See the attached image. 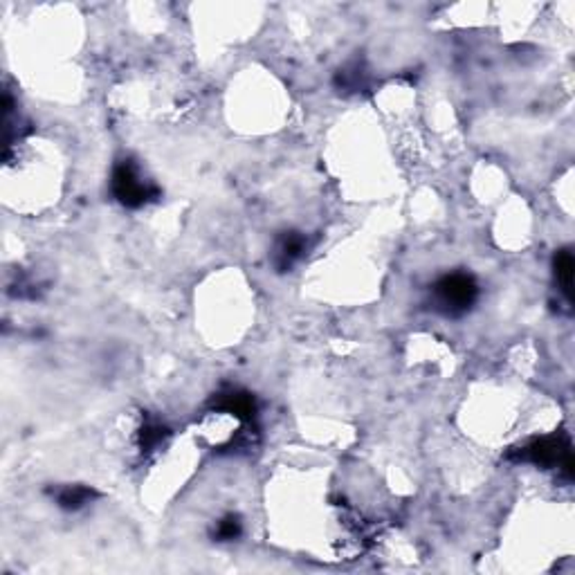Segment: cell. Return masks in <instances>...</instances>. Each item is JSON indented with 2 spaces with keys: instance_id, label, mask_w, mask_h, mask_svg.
<instances>
[{
  "instance_id": "6da1fadb",
  "label": "cell",
  "mask_w": 575,
  "mask_h": 575,
  "mask_svg": "<svg viewBox=\"0 0 575 575\" xmlns=\"http://www.w3.org/2000/svg\"><path fill=\"white\" fill-rule=\"evenodd\" d=\"M478 300V283L468 272L441 276L432 288V306L445 317H461Z\"/></svg>"
},
{
  "instance_id": "7a4b0ae2",
  "label": "cell",
  "mask_w": 575,
  "mask_h": 575,
  "mask_svg": "<svg viewBox=\"0 0 575 575\" xmlns=\"http://www.w3.org/2000/svg\"><path fill=\"white\" fill-rule=\"evenodd\" d=\"M520 461H530L539 468H557V472L564 478L573 477V452L566 436H542L530 441L528 445L517 452Z\"/></svg>"
},
{
  "instance_id": "3957f363",
  "label": "cell",
  "mask_w": 575,
  "mask_h": 575,
  "mask_svg": "<svg viewBox=\"0 0 575 575\" xmlns=\"http://www.w3.org/2000/svg\"><path fill=\"white\" fill-rule=\"evenodd\" d=\"M113 196L120 200L124 207L138 209L142 205H147L148 200H153L157 196V189L153 187V182H148L142 175L140 166L133 160H122L117 162L113 169L111 178Z\"/></svg>"
},
{
  "instance_id": "277c9868",
  "label": "cell",
  "mask_w": 575,
  "mask_h": 575,
  "mask_svg": "<svg viewBox=\"0 0 575 575\" xmlns=\"http://www.w3.org/2000/svg\"><path fill=\"white\" fill-rule=\"evenodd\" d=\"M306 252V239L300 232H285L283 236H279L272 249V263L279 272L291 270Z\"/></svg>"
},
{
  "instance_id": "5b68a950",
  "label": "cell",
  "mask_w": 575,
  "mask_h": 575,
  "mask_svg": "<svg viewBox=\"0 0 575 575\" xmlns=\"http://www.w3.org/2000/svg\"><path fill=\"white\" fill-rule=\"evenodd\" d=\"M553 267H555V281L560 292L564 295V300L569 301L573 300V254L569 249H560L555 254V261H553Z\"/></svg>"
},
{
  "instance_id": "8992f818",
  "label": "cell",
  "mask_w": 575,
  "mask_h": 575,
  "mask_svg": "<svg viewBox=\"0 0 575 575\" xmlns=\"http://www.w3.org/2000/svg\"><path fill=\"white\" fill-rule=\"evenodd\" d=\"M92 490L83 488V486H65L56 493V503H59L63 511H79V508L86 506L92 499Z\"/></svg>"
},
{
  "instance_id": "52a82bcc",
  "label": "cell",
  "mask_w": 575,
  "mask_h": 575,
  "mask_svg": "<svg viewBox=\"0 0 575 575\" xmlns=\"http://www.w3.org/2000/svg\"><path fill=\"white\" fill-rule=\"evenodd\" d=\"M241 520L234 515H227L223 517L221 521H218L216 530H214V537L218 539V542H232V539H236L241 535Z\"/></svg>"
}]
</instances>
